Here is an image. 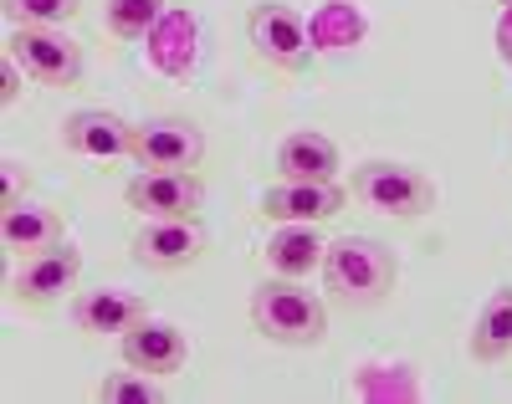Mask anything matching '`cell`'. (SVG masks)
Instances as JSON below:
<instances>
[{"instance_id": "8fae6325", "label": "cell", "mask_w": 512, "mask_h": 404, "mask_svg": "<svg viewBox=\"0 0 512 404\" xmlns=\"http://www.w3.org/2000/svg\"><path fill=\"white\" fill-rule=\"evenodd\" d=\"M62 149L77 159H128L134 154V123L108 108H77L62 118Z\"/></svg>"}, {"instance_id": "7c38bea8", "label": "cell", "mask_w": 512, "mask_h": 404, "mask_svg": "<svg viewBox=\"0 0 512 404\" xmlns=\"http://www.w3.org/2000/svg\"><path fill=\"white\" fill-rule=\"evenodd\" d=\"M349 205L344 185H297V179H282V185L262 190V215L277 220V226H318V220H333Z\"/></svg>"}, {"instance_id": "7402d4cb", "label": "cell", "mask_w": 512, "mask_h": 404, "mask_svg": "<svg viewBox=\"0 0 512 404\" xmlns=\"http://www.w3.org/2000/svg\"><path fill=\"white\" fill-rule=\"evenodd\" d=\"M0 169H6V195H0V210H11V205H21V195H26V185H31V174H26V164H16V159H6Z\"/></svg>"}, {"instance_id": "6da1fadb", "label": "cell", "mask_w": 512, "mask_h": 404, "mask_svg": "<svg viewBox=\"0 0 512 404\" xmlns=\"http://www.w3.org/2000/svg\"><path fill=\"white\" fill-rule=\"evenodd\" d=\"M400 282V256L374 236H338L323 251V287L344 307H379Z\"/></svg>"}, {"instance_id": "5bb4252c", "label": "cell", "mask_w": 512, "mask_h": 404, "mask_svg": "<svg viewBox=\"0 0 512 404\" xmlns=\"http://www.w3.org/2000/svg\"><path fill=\"white\" fill-rule=\"evenodd\" d=\"M0 241L16 256H36V251H52L67 241V215L57 205H36V200H21L11 210H0Z\"/></svg>"}, {"instance_id": "52a82bcc", "label": "cell", "mask_w": 512, "mask_h": 404, "mask_svg": "<svg viewBox=\"0 0 512 404\" xmlns=\"http://www.w3.org/2000/svg\"><path fill=\"white\" fill-rule=\"evenodd\" d=\"M123 200L128 210H139L144 220H200V205H205V185L195 174H159V169H144L123 185Z\"/></svg>"}, {"instance_id": "ffe728a7", "label": "cell", "mask_w": 512, "mask_h": 404, "mask_svg": "<svg viewBox=\"0 0 512 404\" xmlns=\"http://www.w3.org/2000/svg\"><path fill=\"white\" fill-rule=\"evenodd\" d=\"M93 399H103V404H164V389H159L154 374L128 369V374H108V379L93 389Z\"/></svg>"}, {"instance_id": "603a6c76", "label": "cell", "mask_w": 512, "mask_h": 404, "mask_svg": "<svg viewBox=\"0 0 512 404\" xmlns=\"http://www.w3.org/2000/svg\"><path fill=\"white\" fill-rule=\"evenodd\" d=\"M497 41H502V57L512 62V11L502 16V31H497Z\"/></svg>"}, {"instance_id": "30bf717a", "label": "cell", "mask_w": 512, "mask_h": 404, "mask_svg": "<svg viewBox=\"0 0 512 404\" xmlns=\"http://www.w3.org/2000/svg\"><path fill=\"white\" fill-rule=\"evenodd\" d=\"M118 353H123V364H128V369L154 374V379H169V374H180V369H185L190 338H185V328L164 323V318H144V323H134V328L118 338Z\"/></svg>"}, {"instance_id": "e0dca14e", "label": "cell", "mask_w": 512, "mask_h": 404, "mask_svg": "<svg viewBox=\"0 0 512 404\" xmlns=\"http://www.w3.org/2000/svg\"><path fill=\"white\" fill-rule=\"evenodd\" d=\"M466 348H472L477 364H497V358L512 353V287H497L482 312L472 318V333H466Z\"/></svg>"}, {"instance_id": "5b68a950", "label": "cell", "mask_w": 512, "mask_h": 404, "mask_svg": "<svg viewBox=\"0 0 512 404\" xmlns=\"http://www.w3.org/2000/svg\"><path fill=\"white\" fill-rule=\"evenodd\" d=\"M134 159L139 169H159V174H195L205 159V133L190 118H149L134 123Z\"/></svg>"}, {"instance_id": "4fadbf2b", "label": "cell", "mask_w": 512, "mask_h": 404, "mask_svg": "<svg viewBox=\"0 0 512 404\" xmlns=\"http://www.w3.org/2000/svg\"><path fill=\"white\" fill-rule=\"evenodd\" d=\"M149 318V302L139 292H128V287H93V292H77L72 297V323L77 333H113L123 338L134 323Z\"/></svg>"}, {"instance_id": "d6986e66", "label": "cell", "mask_w": 512, "mask_h": 404, "mask_svg": "<svg viewBox=\"0 0 512 404\" xmlns=\"http://www.w3.org/2000/svg\"><path fill=\"white\" fill-rule=\"evenodd\" d=\"M11 26H67L82 16V0H0Z\"/></svg>"}, {"instance_id": "ba28073f", "label": "cell", "mask_w": 512, "mask_h": 404, "mask_svg": "<svg viewBox=\"0 0 512 404\" xmlns=\"http://www.w3.org/2000/svg\"><path fill=\"white\" fill-rule=\"evenodd\" d=\"M82 277V251L72 241L52 246V251H36L16 266L11 277V297L26 302V307H57Z\"/></svg>"}, {"instance_id": "cb8c5ba5", "label": "cell", "mask_w": 512, "mask_h": 404, "mask_svg": "<svg viewBox=\"0 0 512 404\" xmlns=\"http://www.w3.org/2000/svg\"><path fill=\"white\" fill-rule=\"evenodd\" d=\"M497 6H507V11H512V0H497Z\"/></svg>"}, {"instance_id": "9a60e30c", "label": "cell", "mask_w": 512, "mask_h": 404, "mask_svg": "<svg viewBox=\"0 0 512 404\" xmlns=\"http://www.w3.org/2000/svg\"><path fill=\"white\" fill-rule=\"evenodd\" d=\"M344 159H338V144L328 133H313V128H297L277 144V174L282 179H297V185H328L338 179Z\"/></svg>"}, {"instance_id": "ac0fdd59", "label": "cell", "mask_w": 512, "mask_h": 404, "mask_svg": "<svg viewBox=\"0 0 512 404\" xmlns=\"http://www.w3.org/2000/svg\"><path fill=\"white\" fill-rule=\"evenodd\" d=\"M164 21V0H103V26L113 41H144Z\"/></svg>"}, {"instance_id": "44dd1931", "label": "cell", "mask_w": 512, "mask_h": 404, "mask_svg": "<svg viewBox=\"0 0 512 404\" xmlns=\"http://www.w3.org/2000/svg\"><path fill=\"white\" fill-rule=\"evenodd\" d=\"M26 77H31V72H26V67H21V62L6 52V62H0V103H6V108H11V103L26 93Z\"/></svg>"}, {"instance_id": "277c9868", "label": "cell", "mask_w": 512, "mask_h": 404, "mask_svg": "<svg viewBox=\"0 0 512 404\" xmlns=\"http://www.w3.org/2000/svg\"><path fill=\"white\" fill-rule=\"evenodd\" d=\"M246 41L251 52L277 72H303L318 52L313 26L303 21V11L287 6V0H262V6L246 11Z\"/></svg>"}, {"instance_id": "2e32d148", "label": "cell", "mask_w": 512, "mask_h": 404, "mask_svg": "<svg viewBox=\"0 0 512 404\" xmlns=\"http://www.w3.org/2000/svg\"><path fill=\"white\" fill-rule=\"evenodd\" d=\"M323 251H328V241L313 226H277L262 246V261H267V277L303 282L308 272H323Z\"/></svg>"}, {"instance_id": "7a4b0ae2", "label": "cell", "mask_w": 512, "mask_h": 404, "mask_svg": "<svg viewBox=\"0 0 512 404\" xmlns=\"http://www.w3.org/2000/svg\"><path fill=\"white\" fill-rule=\"evenodd\" d=\"M251 323L267 343L282 348H318L328 338V307L297 277H267L251 292Z\"/></svg>"}, {"instance_id": "3957f363", "label": "cell", "mask_w": 512, "mask_h": 404, "mask_svg": "<svg viewBox=\"0 0 512 404\" xmlns=\"http://www.w3.org/2000/svg\"><path fill=\"white\" fill-rule=\"evenodd\" d=\"M349 195L374 215L415 220V215L436 210V179L415 164H400V159H364L349 174Z\"/></svg>"}, {"instance_id": "8992f818", "label": "cell", "mask_w": 512, "mask_h": 404, "mask_svg": "<svg viewBox=\"0 0 512 404\" xmlns=\"http://www.w3.org/2000/svg\"><path fill=\"white\" fill-rule=\"evenodd\" d=\"M11 57L41 87H77V77H82V47L62 26H16L11 31Z\"/></svg>"}, {"instance_id": "9c48e42d", "label": "cell", "mask_w": 512, "mask_h": 404, "mask_svg": "<svg viewBox=\"0 0 512 404\" xmlns=\"http://www.w3.org/2000/svg\"><path fill=\"white\" fill-rule=\"evenodd\" d=\"M128 251L149 272H185V266L205 256V231H200V220H144L134 241H128Z\"/></svg>"}]
</instances>
